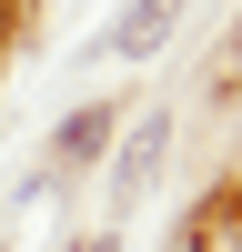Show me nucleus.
Segmentation results:
<instances>
[{"mask_svg":"<svg viewBox=\"0 0 242 252\" xmlns=\"http://www.w3.org/2000/svg\"><path fill=\"white\" fill-rule=\"evenodd\" d=\"M182 20V0H131V10L111 20V40H101V61H151V40Z\"/></svg>","mask_w":242,"mask_h":252,"instance_id":"1","label":"nucleus"},{"mask_svg":"<svg viewBox=\"0 0 242 252\" xmlns=\"http://www.w3.org/2000/svg\"><path fill=\"white\" fill-rule=\"evenodd\" d=\"M111 131H121V121H111V101H91V111H71V121H60V161H91V152H101Z\"/></svg>","mask_w":242,"mask_h":252,"instance_id":"2","label":"nucleus"},{"mask_svg":"<svg viewBox=\"0 0 242 252\" xmlns=\"http://www.w3.org/2000/svg\"><path fill=\"white\" fill-rule=\"evenodd\" d=\"M161 172V121H141V141H131V152H121V182H131V192H141V182H151Z\"/></svg>","mask_w":242,"mask_h":252,"instance_id":"3","label":"nucleus"}]
</instances>
